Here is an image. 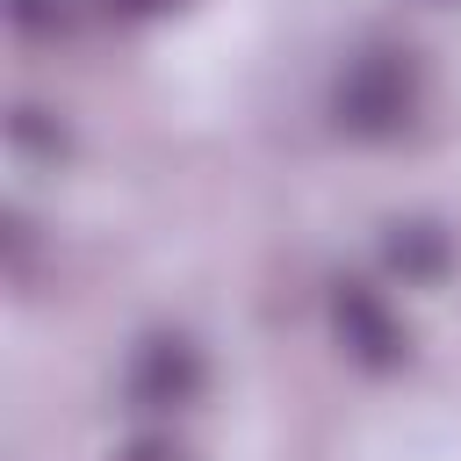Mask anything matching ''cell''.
<instances>
[{
	"mask_svg": "<svg viewBox=\"0 0 461 461\" xmlns=\"http://www.w3.org/2000/svg\"><path fill=\"white\" fill-rule=\"evenodd\" d=\"M418 108H425V72H418V50H403V43H367L331 79V130L353 144L403 137L418 122Z\"/></svg>",
	"mask_w": 461,
	"mask_h": 461,
	"instance_id": "6da1fadb",
	"label": "cell"
},
{
	"mask_svg": "<svg viewBox=\"0 0 461 461\" xmlns=\"http://www.w3.org/2000/svg\"><path fill=\"white\" fill-rule=\"evenodd\" d=\"M202 382H209V367H202V346H194L187 331H144V339L130 346V367H122L130 411L173 418V411H187V403L202 396Z\"/></svg>",
	"mask_w": 461,
	"mask_h": 461,
	"instance_id": "7a4b0ae2",
	"label": "cell"
},
{
	"mask_svg": "<svg viewBox=\"0 0 461 461\" xmlns=\"http://www.w3.org/2000/svg\"><path fill=\"white\" fill-rule=\"evenodd\" d=\"M331 331H339L346 360L367 367V375H396V367L411 360V331H403V317H396L389 295L367 288V281H331Z\"/></svg>",
	"mask_w": 461,
	"mask_h": 461,
	"instance_id": "3957f363",
	"label": "cell"
},
{
	"mask_svg": "<svg viewBox=\"0 0 461 461\" xmlns=\"http://www.w3.org/2000/svg\"><path fill=\"white\" fill-rule=\"evenodd\" d=\"M382 259H389V274L432 288L454 267V230L439 216H396V223H382Z\"/></svg>",
	"mask_w": 461,
	"mask_h": 461,
	"instance_id": "277c9868",
	"label": "cell"
},
{
	"mask_svg": "<svg viewBox=\"0 0 461 461\" xmlns=\"http://www.w3.org/2000/svg\"><path fill=\"white\" fill-rule=\"evenodd\" d=\"M7 144H14L22 158H43V166H58V158L72 151V130H65L50 108H36V101H14V115H7Z\"/></svg>",
	"mask_w": 461,
	"mask_h": 461,
	"instance_id": "5b68a950",
	"label": "cell"
},
{
	"mask_svg": "<svg viewBox=\"0 0 461 461\" xmlns=\"http://www.w3.org/2000/svg\"><path fill=\"white\" fill-rule=\"evenodd\" d=\"M94 14V0H7V22L14 36H65Z\"/></svg>",
	"mask_w": 461,
	"mask_h": 461,
	"instance_id": "8992f818",
	"label": "cell"
},
{
	"mask_svg": "<svg viewBox=\"0 0 461 461\" xmlns=\"http://www.w3.org/2000/svg\"><path fill=\"white\" fill-rule=\"evenodd\" d=\"M180 0H94V14L108 22H151V14H173Z\"/></svg>",
	"mask_w": 461,
	"mask_h": 461,
	"instance_id": "52a82bcc",
	"label": "cell"
},
{
	"mask_svg": "<svg viewBox=\"0 0 461 461\" xmlns=\"http://www.w3.org/2000/svg\"><path fill=\"white\" fill-rule=\"evenodd\" d=\"M115 461H187V454H180V447H173L166 432H144V439H130V447H122Z\"/></svg>",
	"mask_w": 461,
	"mask_h": 461,
	"instance_id": "ba28073f",
	"label": "cell"
}]
</instances>
